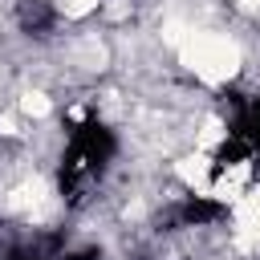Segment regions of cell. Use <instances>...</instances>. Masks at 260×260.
Masks as SVG:
<instances>
[{
  "instance_id": "obj_1",
  "label": "cell",
  "mask_w": 260,
  "mask_h": 260,
  "mask_svg": "<svg viewBox=\"0 0 260 260\" xmlns=\"http://www.w3.org/2000/svg\"><path fill=\"white\" fill-rule=\"evenodd\" d=\"M179 65L203 85H228L244 73V45L219 28H191L179 45Z\"/></svg>"
},
{
  "instance_id": "obj_2",
  "label": "cell",
  "mask_w": 260,
  "mask_h": 260,
  "mask_svg": "<svg viewBox=\"0 0 260 260\" xmlns=\"http://www.w3.org/2000/svg\"><path fill=\"white\" fill-rule=\"evenodd\" d=\"M175 175H179V183H183L191 195H199V199H211L215 154H207V150H187V154H179V158H175Z\"/></svg>"
},
{
  "instance_id": "obj_3",
  "label": "cell",
  "mask_w": 260,
  "mask_h": 260,
  "mask_svg": "<svg viewBox=\"0 0 260 260\" xmlns=\"http://www.w3.org/2000/svg\"><path fill=\"white\" fill-rule=\"evenodd\" d=\"M232 211H236V232L248 236L252 244H260V183H252Z\"/></svg>"
},
{
  "instance_id": "obj_4",
  "label": "cell",
  "mask_w": 260,
  "mask_h": 260,
  "mask_svg": "<svg viewBox=\"0 0 260 260\" xmlns=\"http://www.w3.org/2000/svg\"><path fill=\"white\" fill-rule=\"evenodd\" d=\"M16 110H20V118L45 122V118H53V98H49L45 89H24V93L16 98Z\"/></svg>"
},
{
  "instance_id": "obj_5",
  "label": "cell",
  "mask_w": 260,
  "mask_h": 260,
  "mask_svg": "<svg viewBox=\"0 0 260 260\" xmlns=\"http://www.w3.org/2000/svg\"><path fill=\"white\" fill-rule=\"evenodd\" d=\"M0 138H20V110L0 114Z\"/></svg>"
},
{
  "instance_id": "obj_6",
  "label": "cell",
  "mask_w": 260,
  "mask_h": 260,
  "mask_svg": "<svg viewBox=\"0 0 260 260\" xmlns=\"http://www.w3.org/2000/svg\"><path fill=\"white\" fill-rule=\"evenodd\" d=\"M236 8H240V12H248V16H252V12H260V0H236Z\"/></svg>"
}]
</instances>
